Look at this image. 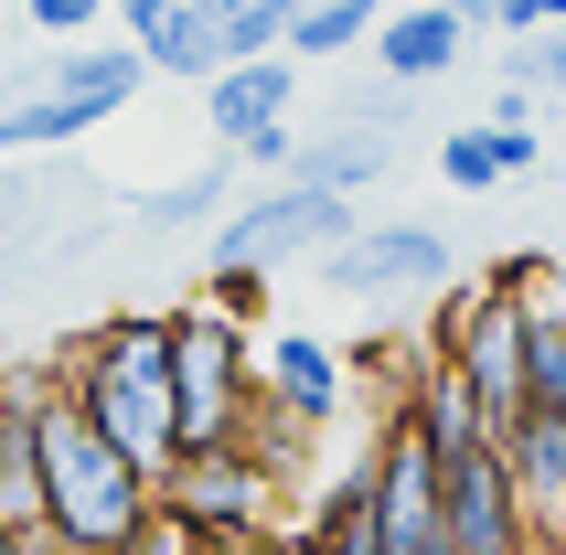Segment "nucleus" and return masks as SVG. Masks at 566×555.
<instances>
[{"label":"nucleus","instance_id":"1","mask_svg":"<svg viewBox=\"0 0 566 555\" xmlns=\"http://www.w3.org/2000/svg\"><path fill=\"white\" fill-rule=\"evenodd\" d=\"M32 449H43V534H54L64 555H128V534L150 524V470L128 460L54 374H43Z\"/></svg>","mask_w":566,"mask_h":555},{"label":"nucleus","instance_id":"2","mask_svg":"<svg viewBox=\"0 0 566 555\" xmlns=\"http://www.w3.org/2000/svg\"><path fill=\"white\" fill-rule=\"evenodd\" d=\"M54 385L86 406L150 481L171 470V449H182V428H171V310H118V321L75 332L64 364H54Z\"/></svg>","mask_w":566,"mask_h":555},{"label":"nucleus","instance_id":"3","mask_svg":"<svg viewBox=\"0 0 566 555\" xmlns=\"http://www.w3.org/2000/svg\"><path fill=\"white\" fill-rule=\"evenodd\" d=\"M150 86V64L128 54V43H43V54L0 86V150H64V139H86V128L128 118V96Z\"/></svg>","mask_w":566,"mask_h":555},{"label":"nucleus","instance_id":"4","mask_svg":"<svg viewBox=\"0 0 566 555\" xmlns=\"http://www.w3.org/2000/svg\"><path fill=\"white\" fill-rule=\"evenodd\" d=\"M247 417H256L247 321L214 300L171 310V428H182V449H224V438H247Z\"/></svg>","mask_w":566,"mask_h":555},{"label":"nucleus","instance_id":"5","mask_svg":"<svg viewBox=\"0 0 566 555\" xmlns=\"http://www.w3.org/2000/svg\"><path fill=\"white\" fill-rule=\"evenodd\" d=\"M524 310H535L524 268L481 278V289H449V300H439V342H428V353L471 385V406L492 417V438L524 417Z\"/></svg>","mask_w":566,"mask_h":555},{"label":"nucleus","instance_id":"6","mask_svg":"<svg viewBox=\"0 0 566 555\" xmlns=\"http://www.w3.org/2000/svg\"><path fill=\"white\" fill-rule=\"evenodd\" d=\"M353 192H321V182H300L289 171L279 192H256V203H224L214 224H203V268H321V256L353 235Z\"/></svg>","mask_w":566,"mask_h":555},{"label":"nucleus","instance_id":"7","mask_svg":"<svg viewBox=\"0 0 566 555\" xmlns=\"http://www.w3.org/2000/svg\"><path fill=\"white\" fill-rule=\"evenodd\" d=\"M279 470L256 460L247 438H224V449H171V470L150 481V502L171 513V524L192 534H247V524H279Z\"/></svg>","mask_w":566,"mask_h":555},{"label":"nucleus","instance_id":"8","mask_svg":"<svg viewBox=\"0 0 566 555\" xmlns=\"http://www.w3.org/2000/svg\"><path fill=\"white\" fill-rule=\"evenodd\" d=\"M289 107H300V54H235L203 75V128H214L224 160H256V171H289Z\"/></svg>","mask_w":566,"mask_h":555},{"label":"nucleus","instance_id":"9","mask_svg":"<svg viewBox=\"0 0 566 555\" xmlns=\"http://www.w3.org/2000/svg\"><path fill=\"white\" fill-rule=\"evenodd\" d=\"M364 513H375V545L385 555H449V524H439V460L428 438L385 406L375 449H364Z\"/></svg>","mask_w":566,"mask_h":555},{"label":"nucleus","instance_id":"10","mask_svg":"<svg viewBox=\"0 0 566 555\" xmlns=\"http://www.w3.org/2000/svg\"><path fill=\"white\" fill-rule=\"evenodd\" d=\"M460 278V247L439 224H353L343 247L321 256V289L332 300H428Z\"/></svg>","mask_w":566,"mask_h":555},{"label":"nucleus","instance_id":"11","mask_svg":"<svg viewBox=\"0 0 566 555\" xmlns=\"http://www.w3.org/2000/svg\"><path fill=\"white\" fill-rule=\"evenodd\" d=\"M439 524H449V555H535L524 545V502H513V470L492 438L449 449L439 460Z\"/></svg>","mask_w":566,"mask_h":555},{"label":"nucleus","instance_id":"12","mask_svg":"<svg viewBox=\"0 0 566 555\" xmlns=\"http://www.w3.org/2000/svg\"><path fill=\"white\" fill-rule=\"evenodd\" d=\"M492 449H503L513 502H524V545H535V555H566V417H556V406H524Z\"/></svg>","mask_w":566,"mask_h":555},{"label":"nucleus","instance_id":"13","mask_svg":"<svg viewBox=\"0 0 566 555\" xmlns=\"http://www.w3.org/2000/svg\"><path fill=\"white\" fill-rule=\"evenodd\" d=\"M107 22H118V43L150 75H214L224 64V22H214V0H107Z\"/></svg>","mask_w":566,"mask_h":555},{"label":"nucleus","instance_id":"14","mask_svg":"<svg viewBox=\"0 0 566 555\" xmlns=\"http://www.w3.org/2000/svg\"><path fill=\"white\" fill-rule=\"evenodd\" d=\"M256 396L300 417V428H332V406H343V353L321 332H268L256 342Z\"/></svg>","mask_w":566,"mask_h":555},{"label":"nucleus","instance_id":"15","mask_svg":"<svg viewBox=\"0 0 566 555\" xmlns=\"http://www.w3.org/2000/svg\"><path fill=\"white\" fill-rule=\"evenodd\" d=\"M460 54H471V32H460V11H449V0H407V11H385V22H375L385 86H439Z\"/></svg>","mask_w":566,"mask_h":555},{"label":"nucleus","instance_id":"16","mask_svg":"<svg viewBox=\"0 0 566 555\" xmlns=\"http://www.w3.org/2000/svg\"><path fill=\"white\" fill-rule=\"evenodd\" d=\"M32 417H43V374H0V524L43 534V449H32Z\"/></svg>","mask_w":566,"mask_h":555},{"label":"nucleus","instance_id":"17","mask_svg":"<svg viewBox=\"0 0 566 555\" xmlns=\"http://www.w3.org/2000/svg\"><path fill=\"white\" fill-rule=\"evenodd\" d=\"M535 160H545V139H535V128L460 118V128L439 139V182H449V192H503V182H524Z\"/></svg>","mask_w":566,"mask_h":555},{"label":"nucleus","instance_id":"18","mask_svg":"<svg viewBox=\"0 0 566 555\" xmlns=\"http://www.w3.org/2000/svg\"><path fill=\"white\" fill-rule=\"evenodd\" d=\"M385 160H396V139H385V128H364V118H343V128H321V139H300V150H289V171H300V182H321V192H375Z\"/></svg>","mask_w":566,"mask_h":555},{"label":"nucleus","instance_id":"19","mask_svg":"<svg viewBox=\"0 0 566 555\" xmlns=\"http://www.w3.org/2000/svg\"><path fill=\"white\" fill-rule=\"evenodd\" d=\"M375 22H385V0H300V11H289V43H279V54L332 64V54H353V43H375Z\"/></svg>","mask_w":566,"mask_h":555},{"label":"nucleus","instance_id":"20","mask_svg":"<svg viewBox=\"0 0 566 555\" xmlns=\"http://www.w3.org/2000/svg\"><path fill=\"white\" fill-rule=\"evenodd\" d=\"M224 192H235V160H203V171H182V182H160L150 203H139V224H150V235H192V224H214L224 214Z\"/></svg>","mask_w":566,"mask_h":555},{"label":"nucleus","instance_id":"21","mask_svg":"<svg viewBox=\"0 0 566 555\" xmlns=\"http://www.w3.org/2000/svg\"><path fill=\"white\" fill-rule=\"evenodd\" d=\"M524 406H556L566 417V310L556 300L524 310Z\"/></svg>","mask_w":566,"mask_h":555},{"label":"nucleus","instance_id":"22","mask_svg":"<svg viewBox=\"0 0 566 555\" xmlns=\"http://www.w3.org/2000/svg\"><path fill=\"white\" fill-rule=\"evenodd\" d=\"M289 11H300V0H214L224 64H235V54H279V43H289Z\"/></svg>","mask_w":566,"mask_h":555},{"label":"nucleus","instance_id":"23","mask_svg":"<svg viewBox=\"0 0 566 555\" xmlns=\"http://www.w3.org/2000/svg\"><path fill=\"white\" fill-rule=\"evenodd\" d=\"M503 75H513V86H535V96H556V107H566V22H556V32H513Z\"/></svg>","mask_w":566,"mask_h":555},{"label":"nucleus","instance_id":"24","mask_svg":"<svg viewBox=\"0 0 566 555\" xmlns=\"http://www.w3.org/2000/svg\"><path fill=\"white\" fill-rule=\"evenodd\" d=\"M22 22L43 43H86V32H107V0H22Z\"/></svg>","mask_w":566,"mask_h":555},{"label":"nucleus","instance_id":"25","mask_svg":"<svg viewBox=\"0 0 566 555\" xmlns=\"http://www.w3.org/2000/svg\"><path fill=\"white\" fill-rule=\"evenodd\" d=\"M203 300L235 310V321H256V310H268V268H203Z\"/></svg>","mask_w":566,"mask_h":555},{"label":"nucleus","instance_id":"26","mask_svg":"<svg viewBox=\"0 0 566 555\" xmlns=\"http://www.w3.org/2000/svg\"><path fill=\"white\" fill-rule=\"evenodd\" d=\"M192 555H300V534L289 524H247V534H203Z\"/></svg>","mask_w":566,"mask_h":555},{"label":"nucleus","instance_id":"27","mask_svg":"<svg viewBox=\"0 0 566 555\" xmlns=\"http://www.w3.org/2000/svg\"><path fill=\"white\" fill-rule=\"evenodd\" d=\"M566 0H503V32H556Z\"/></svg>","mask_w":566,"mask_h":555},{"label":"nucleus","instance_id":"28","mask_svg":"<svg viewBox=\"0 0 566 555\" xmlns=\"http://www.w3.org/2000/svg\"><path fill=\"white\" fill-rule=\"evenodd\" d=\"M460 11V32H503V0H449Z\"/></svg>","mask_w":566,"mask_h":555},{"label":"nucleus","instance_id":"29","mask_svg":"<svg viewBox=\"0 0 566 555\" xmlns=\"http://www.w3.org/2000/svg\"><path fill=\"white\" fill-rule=\"evenodd\" d=\"M0 555H32V534H22V524H0Z\"/></svg>","mask_w":566,"mask_h":555},{"label":"nucleus","instance_id":"30","mask_svg":"<svg viewBox=\"0 0 566 555\" xmlns=\"http://www.w3.org/2000/svg\"><path fill=\"white\" fill-rule=\"evenodd\" d=\"M32 555H64V545H54V534H32Z\"/></svg>","mask_w":566,"mask_h":555},{"label":"nucleus","instance_id":"31","mask_svg":"<svg viewBox=\"0 0 566 555\" xmlns=\"http://www.w3.org/2000/svg\"><path fill=\"white\" fill-rule=\"evenodd\" d=\"M300 555H321V545H311V534H300Z\"/></svg>","mask_w":566,"mask_h":555}]
</instances>
